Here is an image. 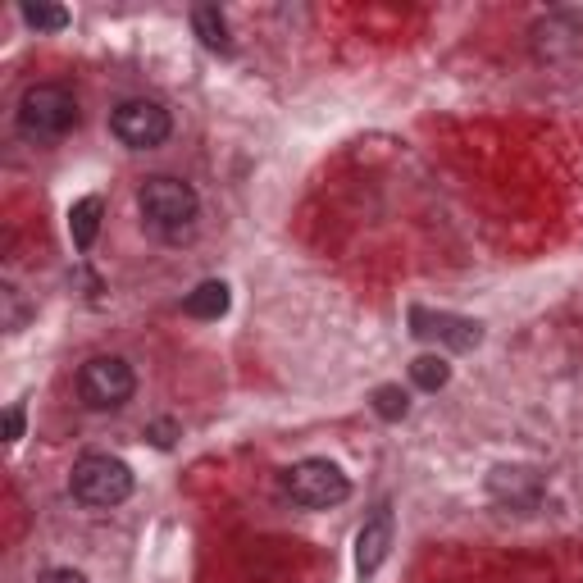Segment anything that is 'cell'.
I'll return each instance as SVG.
<instances>
[{"label": "cell", "mask_w": 583, "mask_h": 583, "mask_svg": "<svg viewBox=\"0 0 583 583\" xmlns=\"http://www.w3.org/2000/svg\"><path fill=\"white\" fill-rule=\"evenodd\" d=\"M137 210H142L146 228H155L160 237L178 242L196 228V215H201V201H196L192 183L183 178H169V174H155L137 187Z\"/></svg>", "instance_id": "1"}, {"label": "cell", "mask_w": 583, "mask_h": 583, "mask_svg": "<svg viewBox=\"0 0 583 583\" xmlns=\"http://www.w3.org/2000/svg\"><path fill=\"white\" fill-rule=\"evenodd\" d=\"M78 128V101L60 82H37L19 101V133L28 142H60Z\"/></svg>", "instance_id": "2"}, {"label": "cell", "mask_w": 583, "mask_h": 583, "mask_svg": "<svg viewBox=\"0 0 583 583\" xmlns=\"http://www.w3.org/2000/svg\"><path fill=\"white\" fill-rule=\"evenodd\" d=\"M69 488L82 506H92V511H110V506L128 502L133 497V470L119 461V456H78L73 461V474H69Z\"/></svg>", "instance_id": "3"}, {"label": "cell", "mask_w": 583, "mask_h": 583, "mask_svg": "<svg viewBox=\"0 0 583 583\" xmlns=\"http://www.w3.org/2000/svg\"><path fill=\"white\" fill-rule=\"evenodd\" d=\"M283 492L306 511H328V506H342L351 497V479L338 470L333 461H297L292 470H283Z\"/></svg>", "instance_id": "4"}, {"label": "cell", "mask_w": 583, "mask_h": 583, "mask_svg": "<svg viewBox=\"0 0 583 583\" xmlns=\"http://www.w3.org/2000/svg\"><path fill=\"white\" fill-rule=\"evenodd\" d=\"M137 392V374L123 356H96L78 369V397L92 410H119Z\"/></svg>", "instance_id": "5"}, {"label": "cell", "mask_w": 583, "mask_h": 583, "mask_svg": "<svg viewBox=\"0 0 583 583\" xmlns=\"http://www.w3.org/2000/svg\"><path fill=\"white\" fill-rule=\"evenodd\" d=\"M110 133L119 137L128 151H155V146L169 142L174 133V119L160 101H123L110 114Z\"/></svg>", "instance_id": "6"}, {"label": "cell", "mask_w": 583, "mask_h": 583, "mask_svg": "<svg viewBox=\"0 0 583 583\" xmlns=\"http://www.w3.org/2000/svg\"><path fill=\"white\" fill-rule=\"evenodd\" d=\"M410 333L424 342H442V347H451V351H474L483 342L479 319L447 315V310H424V306L410 310Z\"/></svg>", "instance_id": "7"}, {"label": "cell", "mask_w": 583, "mask_h": 583, "mask_svg": "<svg viewBox=\"0 0 583 583\" xmlns=\"http://www.w3.org/2000/svg\"><path fill=\"white\" fill-rule=\"evenodd\" d=\"M388 547H392V515L379 511L374 520H365V529L356 533V574L360 579H374L388 561Z\"/></svg>", "instance_id": "8"}, {"label": "cell", "mask_w": 583, "mask_h": 583, "mask_svg": "<svg viewBox=\"0 0 583 583\" xmlns=\"http://www.w3.org/2000/svg\"><path fill=\"white\" fill-rule=\"evenodd\" d=\"M488 492L506 506H533L543 497V479L533 470H520V465H497L488 474Z\"/></svg>", "instance_id": "9"}, {"label": "cell", "mask_w": 583, "mask_h": 583, "mask_svg": "<svg viewBox=\"0 0 583 583\" xmlns=\"http://www.w3.org/2000/svg\"><path fill=\"white\" fill-rule=\"evenodd\" d=\"M533 46H538V55L543 60H561V55H574V51H583V28L574 19H547V23H538L533 28Z\"/></svg>", "instance_id": "10"}, {"label": "cell", "mask_w": 583, "mask_h": 583, "mask_svg": "<svg viewBox=\"0 0 583 583\" xmlns=\"http://www.w3.org/2000/svg\"><path fill=\"white\" fill-rule=\"evenodd\" d=\"M228 283L224 278H205V283H196L192 292H187V301H183V310L192 319H224L228 315Z\"/></svg>", "instance_id": "11"}, {"label": "cell", "mask_w": 583, "mask_h": 583, "mask_svg": "<svg viewBox=\"0 0 583 583\" xmlns=\"http://www.w3.org/2000/svg\"><path fill=\"white\" fill-rule=\"evenodd\" d=\"M101 215H105V201L101 196H82V201H73L69 210V237L78 251H92L96 233H101Z\"/></svg>", "instance_id": "12"}, {"label": "cell", "mask_w": 583, "mask_h": 583, "mask_svg": "<svg viewBox=\"0 0 583 583\" xmlns=\"http://www.w3.org/2000/svg\"><path fill=\"white\" fill-rule=\"evenodd\" d=\"M192 28L196 37L210 46V51H233V37H228V19L219 5H196L192 10Z\"/></svg>", "instance_id": "13"}, {"label": "cell", "mask_w": 583, "mask_h": 583, "mask_svg": "<svg viewBox=\"0 0 583 583\" xmlns=\"http://www.w3.org/2000/svg\"><path fill=\"white\" fill-rule=\"evenodd\" d=\"M410 383H415L420 392H438V388H447V383H451V365H447V356H433V351L415 356V360H410Z\"/></svg>", "instance_id": "14"}, {"label": "cell", "mask_w": 583, "mask_h": 583, "mask_svg": "<svg viewBox=\"0 0 583 583\" xmlns=\"http://www.w3.org/2000/svg\"><path fill=\"white\" fill-rule=\"evenodd\" d=\"M23 23L28 28H37V32H64L69 28V10L64 5H46V0H37V5H23Z\"/></svg>", "instance_id": "15"}, {"label": "cell", "mask_w": 583, "mask_h": 583, "mask_svg": "<svg viewBox=\"0 0 583 583\" xmlns=\"http://www.w3.org/2000/svg\"><path fill=\"white\" fill-rule=\"evenodd\" d=\"M406 410H410V397L397 388V383H383V388H374V415L388 424L406 420Z\"/></svg>", "instance_id": "16"}, {"label": "cell", "mask_w": 583, "mask_h": 583, "mask_svg": "<svg viewBox=\"0 0 583 583\" xmlns=\"http://www.w3.org/2000/svg\"><path fill=\"white\" fill-rule=\"evenodd\" d=\"M5 438H10V442L23 438V406H10V410H5Z\"/></svg>", "instance_id": "17"}, {"label": "cell", "mask_w": 583, "mask_h": 583, "mask_svg": "<svg viewBox=\"0 0 583 583\" xmlns=\"http://www.w3.org/2000/svg\"><path fill=\"white\" fill-rule=\"evenodd\" d=\"M146 433H151V442H155V447H174V424H169V420H160V424H151V429H146Z\"/></svg>", "instance_id": "18"}, {"label": "cell", "mask_w": 583, "mask_h": 583, "mask_svg": "<svg viewBox=\"0 0 583 583\" xmlns=\"http://www.w3.org/2000/svg\"><path fill=\"white\" fill-rule=\"evenodd\" d=\"M37 583H87V574L82 570H46Z\"/></svg>", "instance_id": "19"}]
</instances>
